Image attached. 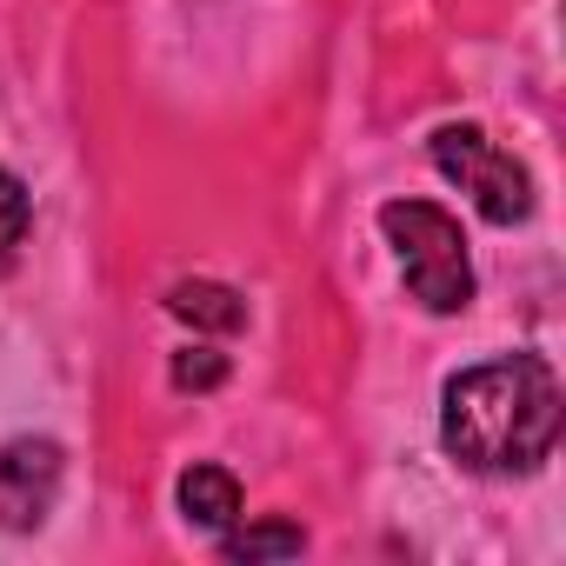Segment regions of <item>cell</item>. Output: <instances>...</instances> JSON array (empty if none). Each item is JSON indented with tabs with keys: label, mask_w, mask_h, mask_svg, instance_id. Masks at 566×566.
Here are the masks:
<instances>
[{
	"label": "cell",
	"mask_w": 566,
	"mask_h": 566,
	"mask_svg": "<svg viewBox=\"0 0 566 566\" xmlns=\"http://www.w3.org/2000/svg\"><path fill=\"white\" fill-rule=\"evenodd\" d=\"M61 493V447L54 440H8L0 447V526H41Z\"/></svg>",
	"instance_id": "277c9868"
},
{
	"label": "cell",
	"mask_w": 566,
	"mask_h": 566,
	"mask_svg": "<svg viewBox=\"0 0 566 566\" xmlns=\"http://www.w3.org/2000/svg\"><path fill=\"white\" fill-rule=\"evenodd\" d=\"M167 307H174L180 321H193V327H213V334H240V327H247L240 294H233V287H213V280H187V287H174Z\"/></svg>",
	"instance_id": "8992f818"
},
{
	"label": "cell",
	"mask_w": 566,
	"mask_h": 566,
	"mask_svg": "<svg viewBox=\"0 0 566 566\" xmlns=\"http://www.w3.org/2000/svg\"><path fill=\"white\" fill-rule=\"evenodd\" d=\"M180 513H187L193 526H207V533L233 526V520H240V480H233L227 467H187V473H180Z\"/></svg>",
	"instance_id": "5b68a950"
},
{
	"label": "cell",
	"mask_w": 566,
	"mask_h": 566,
	"mask_svg": "<svg viewBox=\"0 0 566 566\" xmlns=\"http://www.w3.org/2000/svg\"><path fill=\"white\" fill-rule=\"evenodd\" d=\"M440 440L473 473H533L559 440V387L539 354H500L447 380Z\"/></svg>",
	"instance_id": "6da1fadb"
},
{
	"label": "cell",
	"mask_w": 566,
	"mask_h": 566,
	"mask_svg": "<svg viewBox=\"0 0 566 566\" xmlns=\"http://www.w3.org/2000/svg\"><path fill=\"white\" fill-rule=\"evenodd\" d=\"M433 160H440V174H447L460 193H473V207H480L493 227H513V220L533 213V180H526V167H520L513 154H500L480 127H440V134H433Z\"/></svg>",
	"instance_id": "3957f363"
},
{
	"label": "cell",
	"mask_w": 566,
	"mask_h": 566,
	"mask_svg": "<svg viewBox=\"0 0 566 566\" xmlns=\"http://www.w3.org/2000/svg\"><path fill=\"white\" fill-rule=\"evenodd\" d=\"M28 220H34V207H28V187L0 167V273H8L14 260H21V240H28Z\"/></svg>",
	"instance_id": "ba28073f"
},
{
	"label": "cell",
	"mask_w": 566,
	"mask_h": 566,
	"mask_svg": "<svg viewBox=\"0 0 566 566\" xmlns=\"http://www.w3.org/2000/svg\"><path fill=\"white\" fill-rule=\"evenodd\" d=\"M380 233L394 240V260L407 273V287L427 314H460L473 301V260H467V233L447 207L433 200H387L380 207Z\"/></svg>",
	"instance_id": "7a4b0ae2"
},
{
	"label": "cell",
	"mask_w": 566,
	"mask_h": 566,
	"mask_svg": "<svg viewBox=\"0 0 566 566\" xmlns=\"http://www.w3.org/2000/svg\"><path fill=\"white\" fill-rule=\"evenodd\" d=\"M227 380V360L220 354H207V347H187V354H174V387H193V394H207V387H220Z\"/></svg>",
	"instance_id": "9c48e42d"
},
{
	"label": "cell",
	"mask_w": 566,
	"mask_h": 566,
	"mask_svg": "<svg viewBox=\"0 0 566 566\" xmlns=\"http://www.w3.org/2000/svg\"><path fill=\"white\" fill-rule=\"evenodd\" d=\"M307 546V533L294 526V520H260V526H247V533H227L220 539V553L227 559H266V553H301Z\"/></svg>",
	"instance_id": "52a82bcc"
}]
</instances>
